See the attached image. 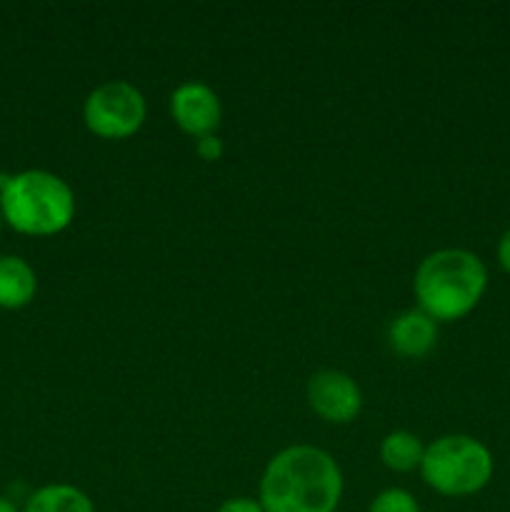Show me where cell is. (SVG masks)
<instances>
[{"label": "cell", "mask_w": 510, "mask_h": 512, "mask_svg": "<svg viewBox=\"0 0 510 512\" xmlns=\"http://www.w3.org/2000/svg\"><path fill=\"white\" fill-rule=\"evenodd\" d=\"M308 403L325 423H353L363 408V393L350 375L320 370L308 380Z\"/></svg>", "instance_id": "8992f818"}, {"label": "cell", "mask_w": 510, "mask_h": 512, "mask_svg": "<svg viewBox=\"0 0 510 512\" xmlns=\"http://www.w3.org/2000/svg\"><path fill=\"white\" fill-rule=\"evenodd\" d=\"M25 512H95V505L73 485H45L30 495Z\"/></svg>", "instance_id": "8fae6325"}, {"label": "cell", "mask_w": 510, "mask_h": 512, "mask_svg": "<svg viewBox=\"0 0 510 512\" xmlns=\"http://www.w3.org/2000/svg\"><path fill=\"white\" fill-rule=\"evenodd\" d=\"M368 512H420V505L408 490L388 488L370 503Z\"/></svg>", "instance_id": "7c38bea8"}, {"label": "cell", "mask_w": 510, "mask_h": 512, "mask_svg": "<svg viewBox=\"0 0 510 512\" xmlns=\"http://www.w3.org/2000/svg\"><path fill=\"white\" fill-rule=\"evenodd\" d=\"M0 512H18V508H15V505L10 503V500L0 498Z\"/></svg>", "instance_id": "2e32d148"}, {"label": "cell", "mask_w": 510, "mask_h": 512, "mask_svg": "<svg viewBox=\"0 0 510 512\" xmlns=\"http://www.w3.org/2000/svg\"><path fill=\"white\" fill-rule=\"evenodd\" d=\"M488 288V270L470 250L443 248L423 258L415 270L413 290L418 310L435 323L465 318Z\"/></svg>", "instance_id": "7a4b0ae2"}, {"label": "cell", "mask_w": 510, "mask_h": 512, "mask_svg": "<svg viewBox=\"0 0 510 512\" xmlns=\"http://www.w3.org/2000/svg\"><path fill=\"white\" fill-rule=\"evenodd\" d=\"M35 288V273L25 260L15 255L0 258V308H23L33 300Z\"/></svg>", "instance_id": "9c48e42d"}, {"label": "cell", "mask_w": 510, "mask_h": 512, "mask_svg": "<svg viewBox=\"0 0 510 512\" xmlns=\"http://www.w3.org/2000/svg\"><path fill=\"white\" fill-rule=\"evenodd\" d=\"M420 475L445 498L475 495L493 478V455L470 435H443L425 448Z\"/></svg>", "instance_id": "277c9868"}, {"label": "cell", "mask_w": 510, "mask_h": 512, "mask_svg": "<svg viewBox=\"0 0 510 512\" xmlns=\"http://www.w3.org/2000/svg\"><path fill=\"white\" fill-rule=\"evenodd\" d=\"M145 98L135 85L125 80H110L98 85L85 98L83 120L88 130L105 140L130 138L145 123Z\"/></svg>", "instance_id": "5b68a950"}, {"label": "cell", "mask_w": 510, "mask_h": 512, "mask_svg": "<svg viewBox=\"0 0 510 512\" xmlns=\"http://www.w3.org/2000/svg\"><path fill=\"white\" fill-rule=\"evenodd\" d=\"M195 150H198V155L203 160H208V163H213V160H220L225 153V145L223 140L218 138V135H205V138H198V145H195Z\"/></svg>", "instance_id": "4fadbf2b"}, {"label": "cell", "mask_w": 510, "mask_h": 512, "mask_svg": "<svg viewBox=\"0 0 510 512\" xmlns=\"http://www.w3.org/2000/svg\"><path fill=\"white\" fill-rule=\"evenodd\" d=\"M0 225H3V213H0Z\"/></svg>", "instance_id": "e0dca14e"}, {"label": "cell", "mask_w": 510, "mask_h": 512, "mask_svg": "<svg viewBox=\"0 0 510 512\" xmlns=\"http://www.w3.org/2000/svg\"><path fill=\"white\" fill-rule=\"evenodd\" d=\"M425 445L420 443L418 435L408 433V430H395L388 433L380 443V460L385 468L393 473H410V470H420L423 463Z\"/></svg>", "instance_id": "30bf717a"}, {"label": "cell", "mask_w": 510, "mask_h": 512, "mask_svg": "<svg viewBox=\"0 0 510 512\" xmlns=\"http://www.w3.org/2000/svg\"><path fill=\"white\" fill-rule=\"evenodd\" d=\"M438 323L423 310H405L390 323L388 345L403 358H423L435 348Z\"/></svg>", "instance_id": "ba28073f"}, {"label": "cell", "mask_w": 510, "mask_h": 512, "mask_svg": "<svg viewBox=\"0 0 510 512\" xmlns=\"http://www.w3.org/2000/svg\"><path fill=\"white\" fill-rule=\"evenodd\" d=\"M170 115L183 133L193 135V138H205V135H213L220 125L223 108L210 85L188 80L170 95Z\"/></svg>", "instance_id": "52a82bcc"}, {"label": "cell", "mask_w": 510, "mask_h": 512, "mask_svg": "<svg viewBox=\"0 0 510 512\" xmlns=\"http://www.w3.org/2000/svg\"><path fill=\"white\" fill-rule=\"evenodd\" d=\"M0 213L18 233L55 235L75 215L70 185L48 170H25L13 175L0 190Z\"/></svg>", "instance_id": "3957f363"}, {"label": "cell", "mask_w": 510, "mask_h": 512, "mask_svg": "<svg viewBox=\"0 0 510 512\" xmlns=\"http://www.w3.org/2000/svg\"><path fill=\"white\" fill-rule=\"evenodd\" d=\"M498 260H500V268H503L505 273H510V228L505 230L503 238H500L498 243Z\"/></svg>", "instance_id": "9a60e30c"}, {"label": "cell", "mask_w": 510, "mask_h": 512, "mask_svg": "<svg viewBox=\"0 0 510 512\" xmlns=\"http://www.w3.org/2000/svg\"><path fill=\"white\" fill-rule=\"evenodd\" d=\"M215 512H265V510H263V505H260V500L230 498V500H225V503L220 505Z\"/></svg>", "instance_id": "5bb4252c"}, {"label": "cell", "mask_w": 510, "mask_h": 512, "mask_svg": "<svg viewBox=\"0 0 510 512\" xmlns=\"http://www.w3.org/2000/svg\"><path fill=\"white\" fill-rule=\"evenodd\" d=\"M343 498V473L325 450L293 445L275 455L260 480L265 512H335Z\"/></svg>", "instance_id": "6da1fadb"}]
</instances>
